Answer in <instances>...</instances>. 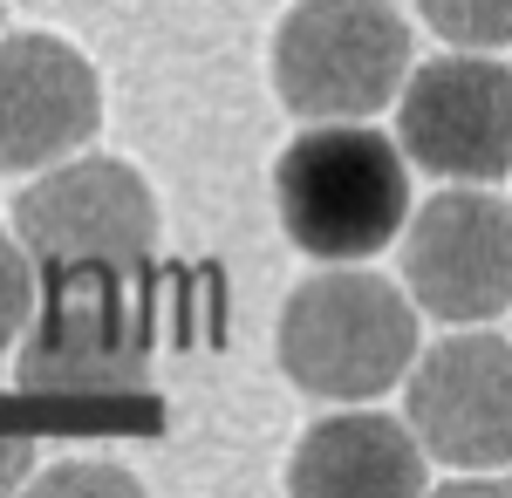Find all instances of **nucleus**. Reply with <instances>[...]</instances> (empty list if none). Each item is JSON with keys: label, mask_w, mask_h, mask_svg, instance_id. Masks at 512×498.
I'll use <instances>...</instances> for the list:
<instances>
[{"label": "nucleus", "mask_w": 512, "mask_h": 498, "mask_svg": "<svg viewBox=\"0 0 512 498\" xmlns=\"http://www.w3.org/2000/svg\"><path fill=\"white\" fill-rule=\"evenodd\" d=\"M280 226L315 260H369L410 219V164L403 144L369 116L301 130L274 164Z\"/></svg>", "instance_id": "obj_1"}, {"label": "nucleus", "mask_w": 512, "mask_h": 498, "mask_svg": "<svg viewBox=\"0 0 512 498\" xmlns=\"http://www.w3.org/2000/svg\"><path fill=\"white\" fill-rule=\"evenodd\" d=\"M417 362V301L342 260V273L301 280L280 307V369L308 396L369 403L410 376Z\"/></svg>", "instance_id": "obj_2"}, {"label": "nucleus", "mask_w": 512, "mask_h": 498, "mask_svg": "<svg viewBox=\"0 0 512 498\" xmlns=\"http://www.w3.org/2000/svg\"><path fill=\"white\" fill-rule=\"evenodd\" d=\"M410 82V21L390 0H301L274 35V89L308 123L390 110Z\"/></svg>", "instance_id": "obj_3"}, {"label": "nucleus", "mask_w": 512, "mask_h": 498, "mask_svg": "<svg viewBox=\"0 0 512 498\" xmlns=\"http://www.w3.org/2000/svg\"><path fill=\"white\" fill-rule=\"evenodd\" d=\"M14 232L35 267L137 273L158 253V198L123 157H62L14 198Z\"/></svg>", "instance_id": "obj_4"}, {"label": "nucleus", "mask_w": 512, "mask_h": 498, "mask_svg": "<svg viewBox=\"0 0 512 498\" xmlns=\"http://www.w3.org/2000/svg\"><path fill=\"white\" fill-rule=\"evenodd\" d=\"M396 144L431 178H458V185L512 178V69L472 48L410 69Z\"/></svg>", "instance_id": "obj_5"}, {"label": "nucleus", "mask_w": 512, "mask_h": 498, "mask_svg": "<svg viewBox=\"0 0 512 498\" xmlns=\"http://www.w3.org/2000/svg\"><path fill=\"white\" fill-rule=\"evenodd\" d=\"M151 376V328L130 314L110 267H69L21 342L14 383L41 396H117Z\"/></svg>", "instance_id": "obj_6"}, {"label": "nucleus", "mask_w": 512, "mask_h": 498, "mask_svg": "<svg viewBox=\"0 0 512 498\" xmlns=\"http://www.w3.org/2000/svg\"><path fill=\"white\" fill-rule=\"evenodd\" d=\"M403 287L417 314L478 328L512 307V205L492 192H437L403 232Z\"/></svg>", "instance_id": "obj_7"}, {"label": "nucleus", "mask_w": 512, "mask_h": 498, "mask_svg": "<svg viewBox=\"0 0 512 498\" xmlns=\"http://www.w3.org/2000/svg\"><path fill=\"white\" fill-rule=\"evenodd\" d=\"M403 410L431 464L499 471L512 464V342L506 335H444L403 376Z\"/></svg>", "instance_id": "obj_8"}, {"label": "nucleus", "mask_w": 512, "mask_h": 498, "mask_svg": "<svg viewBox=\"0 0 512 498\" xmlns=\"http://www.w3.org/2000/svg\"><path fill=\"white\" fill-rule=\"evenodd\" d=\"M103 130V82L62 35L0 41V171H48Z\"/></svg>", "instance_id": "obj_9"}, {"label": "nucleus", "mask_w": 512, "mask_h": 498, "mask_svg": "<svg viewBox=\"0 0 512 498\" xmlns=\"http://www.w3.org/2000/svg\"><path fill=\"white\" fill-rule=\"evenodd\" d=\"M287 485L294 492H424L431 458L410 423L376 417V410H342L301 437Z\"/></svg>", "instance_id": "obj_10"}, {"label": "nucleus", "mask_w": 512, "mask_h": 498, "mask_svg": "<svg viewBox=\"0 0 512 498\" xmlns=\"http://www.w3.org/2000/svg\"><path fill=\"white\" fill-rule=\"evenodd\" d=\"M417 7H424V21L451 48L485 55V48H506L512 41V0H417Z\"/></svg>", "instance_id": "obj_11"}, {"label": "nucleus", "mask_w": 512, "mask_h": 498, "mask_svg": "<svg viewBox=\"0 0 512 498\" xmlns=\"http://www.w3.org/2000/svg\"><path fill=\"white\" fill-rule=\"evenodd\" d=\"M35 314V253L21 246V232H0V348L14 342Z\"/></svg>", "instance_id": "obj_12"}, {"label": "nucleus", "mask_w": 512, "mask_h": 498, "mask_svg": "<svg viewBox=\"0 0 512 498\" xmlns=\"http://www.w3.org/2000/svg\"><path fill=\"white\" fill-rule=\"evenodd\" d=\"M35 492H137V478L123 464H96V458H62L35 478Z\"/></svg>", "instance_id": "obj_13"}, {"label": "nucleus", "mask_w": 512, "mask_h": 498, "mask_svg": "<svg viewBox=\"0 0 512 498\" xmlns=\"http://www.w3.org/2000/svg\"><path fill=\"white\" fill-rule=\"evenodd\" d=\"M28 471H35V437L28 430H0V492L21 485Z\"/></svg>", "instance_id": "obj_14"}]
</instances>
